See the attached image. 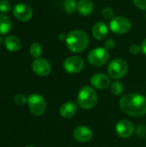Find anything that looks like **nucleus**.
I'll return each instance as SVG.
<instances>
[{"mask_svg": "<svg viewBox=\"0 0 146 147\" xmlns=\"http://www.w3.org/2000/svg\"><path fill=\"white\" fill-rule=\"evenodd\" d=\"M124 91V86L121 82L120 81H115L114 83L112 84L111 85V92L114 96H120L123 93Z\"/></svg>", "mask_w": 146, "mask_h": 147, "instance_id": "20", "label": "nucleus"}, {"mask_svg": "<svg viewBox=\"0 0 146 147\" xmlns=\"http://www.w3.org/2000/svg\"><path fill=\"white\" fill-rule=\"evenodd\" d=\"M105 48L107 50H111L115 46V41L113 40V39H108L105 41Z\"/></svg>", "mask_w": 146, "mask_h": 147, "instance_id": "27", "label": "nucleus"}, {"mask_svg": "<svg viewBox=\"0 0 146 147\" xmlns=\"http://www.w3.org/2000/svg\"><path fill=\"white\" fill-rule=\"evenodd\" d=\"M11 26L12 23L9 18L3 14H0V34H8L11 29Z\"/></svg>", "mask_w": 146, "mask_h": 147, "instance_id": "18", "label": "nucleus"}, {"mask_svg": "<svg viewBox=\"0 0 146 147\" xmlns=\"http://www.w3.org/2000/svg\"><path fill=\"white\" fill-rule=\"evenodd\" d=\"M13 14L16 19L22 22H27L28 21L33 15L32 9L29 5L26 3H17L15 5L13 9Z\"/></svg>", "mask_w": 146, "mask_h": 147, "instance_id": "9", "label": "nucleus"}, {"mask_svg": "<svg viewBox=\"0 0 146 147\" xmlns=\"http://www.w3.org/2000/svg\"><path fill=\"white\" fill-rule=\"evenodd\" d=\"M109 28L112 32L118 34H123L130 31L132 28V23L126 17L117 16L114 17L110 21Z\"/></svg>", "mask_w": 146, "mask_h": 147, "instance_id": "7", "label": "nucleus"}, {"mask_svg": "<svg viewBox=\"0 0 146 147\" xmlns=\"http://www.w3.org/2000/svg\"><path fill=\"white\" fill-rule=\"evenodd\" d=\"M140 51H141V47H139L137 44H133L129 47V52L133 55L138 54Z\"/></svg>", "mask_w": 146, "mask_h": 147, "instance_id": "25", "label": "nucleus"}, {"mask_svg": "<svg viewBox=\"0 0 146 147\" xmlns=\"http://www.w3.org/2000/svg\"><path fill=\"white\" fill-rule=\"evenodd\" d=\"M102 16L108 20H112L114 18V10L109 7H104L102 11Z\"/></svg>", "mask_w": 146, "mask_h": 147, "instance_id": "23", "label": "nucleus"}, {"mask_svg": "<svg viewBox=\"0 0 146 147\" xmlns=\"http://www.w3.org/2000/svg\"><path fill=\"white\" fill-rule=\"evenodd\" d=\"M117 134L121 138H129L134 133L133 124L127 120H121L116 124L115 127Z\"/></svg>", "mask_w": 146, "mask_h": 147, "instance_id": "11", "label": "nucleus"}, {"mask_svg": "<svg viewBox=\"0 0 146 147\" xmlns=\"http://www.w3.org/2000/svg\"><path fill=\"white\" fill-rule=\"evenodd\" d=\"M141 52L146 55V39L143 41V43H142V45H141Z\"/></svg>", "mask_w": 146, "mask_h": 147, "instance_id": "28", "label": "nucleus"}, {"mask_svg": "<svg viewBox=\"0 0 146 147\" xmlns=\"http://www.w3.org/2000/svg\"><path fill=\"white\" fill-rule=\"evenodd\" d=\"M77 104L82 109H93L98 102V96L96 90L90 86H83L77 95Z\"/></svg>", "mask_w": 146, "mask_h": 147, "instance_id": "3", "label": "nucleus"}, {"mask_svg": "<svg viewBox=\"0 0 146 147\" xmlns=\"http://www.w3.org/2000/svg\"><path fill=\"white\" fill-rule=\"evenodd\" d=\"M145 18H146V15H145Z\"/></svg>", "mask_w": 146, "mask_h": 147, "instance_id": "32", "label": "nucleus"}, {"mask_svg": "<svg viewBox=\"0 0 146 147\" xmlns=\"http://www.w3.org/2000/svg\"><path fill=\"white\" fill-rule=\"evenodd\" d=\"M64 9L67 13L72 14L77 9V4L76 3L75 0H65L64 4Z\"/></svg>", "mask_w": 146, "mask_h": 147, "instance_id": "21", "label": "nucleus"}, {"mask_svg": "<svg viewBox=\"0 0 146 147\" xmlns=\"http://www.w3.org/2000/svg\"><path fill=\"white\" fill-rule=\"evenodd\" d=\"M29 52H30V54L32 57H34L35 59H39L42 53V47L39 43L34 42L30 46Z\"/></svg>", "mask_w": 146, "mask_h": 147, "instance_id": "19", "label": "nucleus"}, {"mask_svg": "<svg viewBox=\"0 0 146 147\" xmlns=\"http://www.w3.org/2000/svg\"><path fill=\"white\" fill-rule=\"evenodd\" d=\"M3 42V38H2V36H1V34H0V44Z\"/></svg>", "mask_w": 146, "mask_h": 147, "instance_id": "30", "label": "nucleus"}, {"mask_svg": "<svg viewBox=\"0 0 146 147\" xmlns=\"http://www.w3.org/2000/svg\"><path fill=\"white\" fill-rule=\"evenodd\" d=\"M127 70H128L127 63L122 59H113L108 66V75L114 79L122 78L126 74Z\"/></svg>", "mask_w": 146, "mask_h": 147, "instance_id": "5", "label": "nucleus"}, {"mask_svg": "<svg viewBox=\"0 0 146 147\" xmlns=\"http://www.w3.org/2000/svg\"><path fill=\"white\" fill-rule=\"evenodd\" d=\"M121 110L133 117H140L146 114V98L139 94L128 93L120 102Z\"/></svg>", "mask_w": 146, "mask_h": 147, "instance_id": "1", "label": "nucleus"}, {"mask_svg": "<svg viewBox=\"0 0 146 147\" xmlns=\"http://www.w3.org/2000/svg\"><path fill=\"white\" fill-rule=\"evenodd\" d=\"M32 69L35 74L40 77H46L51 72V65L49 62L44 59H35L32 64Z\"/></svg>", "mask_w": 146, "mask_h": 147, "instance_id": "10", "label": "nucleus"}, {"mask_svg": "<svg viewBox=\"0 0 146 147\" xmlns=\"http://www.w3.org/2000/svg\"><path fill=\"white\" fill-rule=\"evenodd\" d=\"M28 104L30 112L35 116H41L46 109V102L40 94H32L28 98Z\"/></svg>", "mask_w": 146, "mask_h": 147, "instance_id": "4", "label": "nucleus"}, {"mask_svg": "<svg viewBox=\"0 0 146 147\" xmlns=\"http://www.w3.org/2000/svg\"><path fill=\"white\" fill-rule=\"evenodd\" d=\"M92 34L95 39L98 40H104L108 34V25L103 22H99L96 23L92 28Z\"/></svg>", "mask_w": 146, "mask_h": 147, "instance_id": "15", "label": "nucleus"}, {"mask_svg": "<svg viewBox=\"0 0 146 147\" xmlns=\"http://www.w3.org/2000/svg\"><path fill=\"white\" fill-rule=\"evenodd\" d=\"M134 4L140 9H146V0H133Z\"/></svg>", "mask_w": 146, "mask_h": 147, "instance_id": "26", "label": "nucleus"}, {"mask_svg": "<svg viewBox=\"0 0 146 147\" xmlns=\"http://www.w3.org/2000/svg\"><path fill=\"white\" fill-rule=\"evenodd\" d=\"M5 47L10 52H17L21 48V42L15 36H7L4 40Z\"/></svg>", "mask_w": 146, "mask_h": 147, "instance_id": "17", "label": "nucleus"}, {"mask_svg": "<svg viewBox=\"0 0 146 147\" xmlns=\"http://www.w3.org/2000/svg\"><path fill=\"white\" fill-rule=\"evenodd\" d=\"M84 66V62L82 58L78 56H71L67 58L64 64L63 67L65 71L68 73H77L82 71Z\"/></svg>", "mask_w": 146, "mask_h": 147, "instance_id": "8", "label": "nucleus"}, {"mask_svg": "<svg viewBox=\"0 0 146 147\" xmlns=\"http://www.w3.org/2000/svg\"><path fill=\"white\" fill-rule=\"evenodd\" d=\"M73 136L77 141L80 143H86L92 140L93 131L86 126H79L75 128Z\"/></svg>", "mask_w": 146, "mask_h": 147, "instance_id": "12", "label": "nucleus"}, {"mask_svg": "<svg viewBox=\"0 0 146 147\" xmlns=\"http://www.w3.org/2000/svg\"><path fill=\"white\" fill-rule=\"evenodd\" d=\"M109 59V52L105 47L92 49L88 55V61L94 66H102Z\"/></svg>", "mask_w": 146, "mask_h": 147, "instance_id": "6", "label": "nucleus"}, {"mask_svg": "<svg viewBox=\"0 0 146 147\" xmlns=\"http://www.w3.org/2000/svg\"><path fill=\"white\" fill-rule=\"evenodd\" d=\"M25 147H35V146H25Z\"/></svg>", "mask_w": 146, "mask_h": 147, "instance_id": "31", "label": "nucleus"}, {"mask_svg": "<svg viewBox=\"0 0 146 147\" xmlns=\"http://www.w3.org/2000/svg\"><path fill=\"white\" fill-rule=\"evenodd\" d=\"M11 10V4L8 0L0 1V12L8 13Z\"/></svg>", "mask_w": 146, "mask_h": 147, "instance_id": "22", "label": "nucleus"}, {"mask_svg": "<svg viewBox=\"0 0 146 147\" xmlns=\"http://www.w3.org/2000/svg\"><path fill=\"white\" fill-rule=\"evenodd\" d=\"M77 110V104L73 102H66L61 105L59 109L60 115L65 119H70L73 117Z\"/></svg>", "mask_w": 146, "mask_h": 147, "instance_id": "14", "label": "nucleus"}, {"mask_svg": "<svg viewBox=\"0 0 146 147\" xmlns=\"http://www.w3.org/2000/svg\"><path fill=\"white\" fill-rule=\"evenodd\" d=\"M65 43L68 49L71 52L82 53L88 47L89 36L84 31L73 30L67 34Z\"/></svg>", "mask_w": 146, "mask_h": 147, "instance_id": "2", "label": "nucleus"}, {"mask_svg": "<svg viewBox=\"0 0 146 147\" xmlns=\"http://www.w3.org/2000/svg\"><path fill=\"white\" fill-rule=\"evenodd\" d=\"M27 102H28V98L26 97L25 95H23L22 93H19L15 96V102L19 106L24 105Z\"/></svg>", "mask_w": 146, "mask_h": 147, "instance_id": "24", "label": "nucleus"}, {"mask_svg": "<svg viewBox=\"0 0 146 147\" xmlns=\"http://www.w3.org/2000/svg\"><path fill=\"white\" fill-rule=\"evenodd\" d=\"M90 83L93 87L99 90H103L110 85V78L105 74L97 73L91 77Z\"/></svg>", "mask_w": 146, "mask_h": 147, "instance_id": "13", "label": "nucleus"}, {"mask_svg": "<svg viewBox=\"0 0 146 147\" xmlns=\"http://www.w3.org/2000/svg\"><path fill=\"white\" fill-rule=\"evenodd\" d=\"M77 11L82 16H89L94 10V4L90 0H80L77 3Z\"/></svg>", "mask_w": 146, "mask_h": 147, "instance_id": "16", "label": "nucleus"}, {"mask_svg": "<svg viewBox=\"0 0 146 147\" xmlns=\"http://www.w3.org/2000/svg\"><path fill=\"white\" fill-rule=\"evenodd\" d=\"M67 36V35H66ZM66 36L64 34H60L59 35V39L60 40H66Z\"/></svg>", "mask_w": 146, "mask_h": 147, "instance_id": "29", "label": "nucleus"}]
</instances>
